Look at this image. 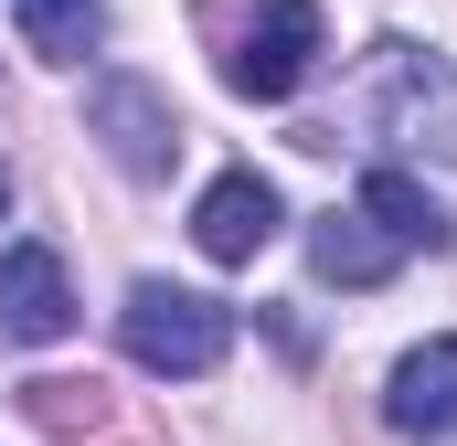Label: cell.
I'll list each match as a JSON object with an SVG mask.
<instances>
[{
    "instance_id": "3",
    "label": "cell",
    "mask_w": 457,
    "mask_h": 446,
    "mask_svg": "<svg viewBox=\"0 0 457 446\" xmlns=\"http://www.w3.org/2000/svg\"><path fill=\"white\" fill-rule=\"evenodd\" d=\"M320 54H330V43H320V11H309V0H245V21L224 32V86L255 96V107H277V96L309 86Z\"/></svg>"
},
{
    "instance_id": "11",
    "label": "cell",
    "mask_w": 457,
    "mask_h": 446,
    "mask_svg": "<svg viewBox=\"0 0 457 446\" xmlns=\"http://www.w3.org/2000/svg\"><path fill=\"white\" fill-rule=\"evenodd\" d=\"M32 393V425H54V436H96L107 425V393L96 383H21Z\"/></svg>"
},
{
    "instance_id": "5",
    "label": "cell",
    "mask_w": 457,
    "mask_h": 446,
    "mask_svg": "<svg viewBox=\"0 0 457 446\" xmlns=\"http://www.w3.org/2000/svg\"><path fill=\"white\" fill-rule=\"evenodd\" d=\"M75 330V277H64V255L54 244H11L0 255V340H64Z\"/></svg>"
},
{
    "instance_id": "6",
    "label": "cell",
    "mask_w": 457,
    "mask_h": 446,
    "mask_svg": "<svg viewBox=\"0 0 457 446\" xmlns=\"http://www.w3.org/2000/svg\"><path fill=\"white\" fill-rule=\"evenodd\" d=\"M192 244H203L213 266H255V255L277 244V181H255V170H224V181L192 202Z\"/></svg>"
},
{
    "instance_id": "9",
    "label": "cell",
    "mask_w": 457,
    "mask_h": 446,
    "mask_svg": "<svg viewBox=\"0 0 457 446\" xmlns=\"http://www.w3.org/2000/svg\"><path fill=\"white\" fill-rule=\"evenodd\" d=\"M361 213L383 223V234H394L404 255H447V244H457L447 202H436V192H426L415 170H372V181H361Z\"/></svg>"
},
{
    "instance_id": "4",
    "label": "cell",
    "mask_w": 457,
    "mask_h": 446,
    "mask_svg": "<svg viewBox=\"0 0 457 446\" xmlns=\"http://www.w3.org/2000/svg\"><path fill=\"white\" fill-rule=\"evenodd\" d=\"M86 138H107V160L128 181H170V160H181V117L149 75H96L86 86Z\"/></svg>"
},
{
    "instance_id": "2",
    "label": "cell",
    "mask_w": 457,
    "mask_h": 446,
    "mask_svg": "<svg viewBox=\"0 0 457 446\" xmlns=\"http://www.w3.org/2000/svg\"><path fill=\"white\" fill-rule=\"evenodd\" d=\"M117 340H128L138 372L192 383V372H213V361L234 351V309H224V298H203V287H160V277H138L128 309H117Z\"/></svg>"
},
{
    "instance_id": "8",
    "label": "cell",
    "mask_w": 457,
    "mask_h": 446,
    "mask_svg": "<svg viewBox=\"0 0 457 446\" xmlns=\"http://www.w3.org/2000/svg\"><path fill=\"white\" fill-rule=\"evenodd\" d=\"M309 266H320V287H383L394 266H404V244L383 234V223L361 213H320V234H309Z\"/></svg>"
},
{
    "instance_id": "7",
    "label": "cell",
    "mask_w": 457,
    "mask_h": 446,
    "mask_svg": "<svg viewBox=\"0 0 457 446\" xmlns=\"http://www.w3.org/2000/svg\"><path fill=\"white\" fill-rule=\"evenodd\" d=\"M383 425H394V436H457V340H426V351L394 361Z\"/></svg>"
},
{
    "instance_id": "10",
    "label": "cell",
    "mask_w": 457,
    "mask_h": 446,
    "mask_svg": "<svg viewBox=\"0 0 457 446\" xmlns=\"http://www.w3.org/2000/svg\"><path fill=\"white\" fill-rule=\"evenodd\" d=\"M11 21H21V43L43 64H86L107 43V0H11Z\"/></svg>"
},
{
    "instance_id": "1",
    "label": "cell",
    "mask_w": 457,
    "mask_h": 446,
    "mask_svg": "<svg viewBox=\"0 0 457 446\" xmlns=\"http://www.w3.org/2000/svg\"><path fill=\"white\" fill-rule=\"evenodd\" d=\"M361 117H372L383 138H404V149H426V160L457 170V64L447 54L383 32V43L361 54Z\"/></svg>"
}]
</instances>
